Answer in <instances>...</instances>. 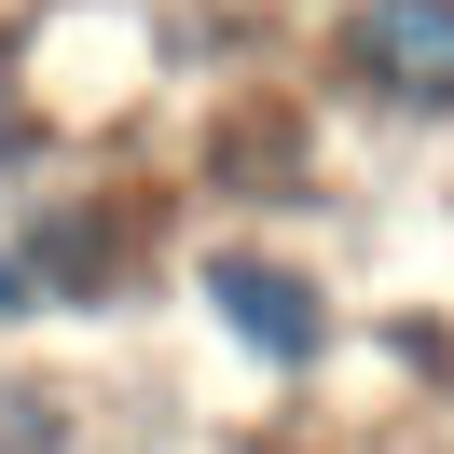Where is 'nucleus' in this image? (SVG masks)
I'll return each instance as SVG.
<instances>
[{
	"instance_id": "1",
	"label": "nucleus",
	"mask_w": 454,
	"mask_h": 454,
	"mask_svg": "<svg viewBox=\"0 0 454 454\" xmlns=\"http://www.w3.org/2000/svg\"><path fill=\"white\" fill-rule=\"evenodd\" d=\"M344 69H358L386 111H454V0H358L344 14Z\"/></svg>"
},
{
	"instance_id": "2",
	"label": "nucleus",
	"mask_w": 454,
	"mask_h": 454,
	"mask_svg": "<svg viewBox=\"0 0 454 454\" xmlns=\"http://www.w3.org/2000/svg\"><path fill=\"white\" fill-rule=\"evenodd\" d=\"M207 303H221V331L248 344L262 372H317V344H331L317 289L289 276V262H262V248H221V262H207Z\"/></svg>"
},
{
	"instance_id": "3",
	"label": "nucleus",
	"mask_w": 454,
	"mask_h": 454,
	"mask_svg": "<svg viewBox=\"0 0 454 454\" xmlns=\"http://www.w3.org/2000/svg\"><path fill=\"white\" fill-rule=\"evenodd\" d=\"M42 303V276H28V248H0V317H28Z\"/></svg>"
}]
</instances>
